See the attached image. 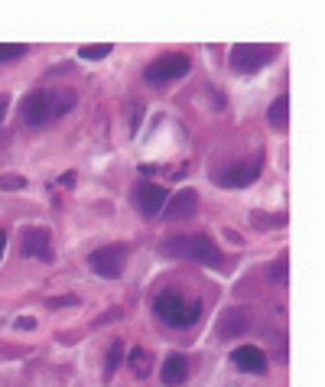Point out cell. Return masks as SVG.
Masks as SVG:
<instances>
[{"mask_svg": "<svg viewBox=\"0 0 325 387\" xmlns=\"http://www.w3.org/2000/svg\"><path fill=\"white\" fill-rule=\"evenodd\" d=\"M257 176H260V160L231 163V166H224L222 173H212V179L218 185H224V189H244V185H250Z\"/></svg>", "mask_w": 325, "mask_h": 387, "instance_id": "cell-8", "label": "cell"}, {"mask_svg": "<svg viewBox=\"0 0 325 387\" xmlns=\"http://www.w3.org/2000/svg\"><path fill=\"white\" fill-rule=\"evenodd\" d=\"M120 355H124V342H114V345H111V352H108V358H104V371H108V378H111L114 371H117Z\"/></svg>", "mask_w": 325, "mask_h": 387, "instance_id": "cell-18", "label": "cell"}, {"mask_svg": "<svg viewBox=\"0 0 325 387\" xmlns=\"http://www.w3.org/2000/svg\"><path fill=\"white\" fill-rule=\"evenodd\" d=\"M241 332H248V316L238 309H228L222 316V322H218V336L222 338H238Z\"/></svg>", "mask_w": 325, "mask_h": 387, "instance_id": "cell-13", "label": "cell"}, {"mask_svg": "<svg viewBox=\"0 0 325 387\" xmlns=\"http://www.w3.org/2000/svg\"><path fill=\"white\" fill-rule=\"evenodd\" d=\"M231 362L238 371H244V374H264L267 371V355L260 352L257 345H241L231 352Z\"/></svg>", "mask_w": 325, "mask_h": 387, "instance_id": "cell-11", "label": "cell"}, {"mask_svg": "<svg viewBox=\"0 0 325 387\" xmlns=\"http://www.w3.org/2000/svg\"><path fill=\"white\" fill-rule=\"evenodd\" d=\"M196 209H198L196 189H179V192L172 195V199H166V205H162V219L179 221V219H189V215H192Z\"/></svg>", "mask_w": 325, "mask_h": 387, "instance_id": "cell-10", "label": "cell"}, {"mask_svg": "<svg viewBox=\"0 0 325 387\" xmlns=\"http://www.w3.org/2000/svg\"><path fill=\"white\" fill-rule=\"evenodd\" d=\"M78 56H82V59H88V62H98V59H104V56H111V42H98V46H82V49H78Z\"/></svg>", "mask_w": 325, "mask_h": 387, "instance_id": "cell-16", "label": "cell"}, {"mask_svg": "<svg viewBox=\"0 0 325 387\" xmlns=\"http://www.w3.org/2000/svg\"><path fill=\"white\" fill-rule=\"evenodd\" d=\"M130 368H134L137 378H146V374L153 371V358H150V352H146V348H134V352H130Z\"/></svg>", "mask_w": 325, "mask_h": 387, "instance_id": "cell-15", "label": "cell"}, {"mask_svg": "<svg viewBox=\"0 0 325 387\" xmlns=\"http://www.w3.org/2000/svg\"><path fill=\"white\" fill-rule=\"evenodd\" d=\"M0 189H7V192H17V189H26V179L17 176V173H4V176H0Z\"/></svg>", "mask_w": 325, "mask_h": 387, "instance_id": "cell-19", "label": "cell"}, {"mask_svg": "<svg viewBox=\"0 0 325 387\" xmlns=\"http://www.w3.org/2000/svg\"><path fill=\"white\" fill-rule=\"evenodd\" d=\"M75 92L72 88H36V92L23 94L20 102V118L26 127H46L56 118H65L75 108Z\"/></svg>", "mask_w": 325, "mask_h": 387, "instance_id": "cell-1", "label": "cell"}, {"mask_svg": "<svg viewBox=\"0 0 325 387\" xmlns=\"http://www.w3.org/2000/svg\"><path fill=\"white\" fill-rule=\"evenodd\" d=\"M20 56H26V46H20V42H0V62H13Z\"/></svg>", "mask_w": 325, "mask_h": 387, "instance_id": "cell-17", "label": "cell"}, {"mask_svg": "<svg viewBox=\"0 0 325 387\" xmlns=\"http://www.w3.org/2000/svg\"><path fill=\"white\" fill-rule=\"evenodd\" d=\"M4 247H7V235L0 231V254H4Z\"/></svg>", "mask_w": 325, "mask_h": 387, "instance_id": "cell-25", "label": "cell"}, {"mask_svg": "<svg viewBox=\"0 0 325 387\" xmlns=\"http://www.w3.org/2000/svg\"><path fill=\"white\" fill-rule=\"evenodd\" d=\"M270 280H274V283H283V280H286V257H280V261L274 264V270H270Z\"/></svg>", "mask_w": 325, "mask_h": 387, "instance_id": "cell-21", "label": "cell"}, {"mask_svg": "<svg viewBox=\"0 0 325 387\" xmlns=\"http://www.w3.org/2000/svg\"><path fill=\"white\" fill-rule=\"evenodd\" d=\"M78 303V296H59V300H49V306L56 309V306H75Z\"/></svg>", "mask_w": 325, "mask_h": 387, "instance_id": "cell-22", "label": "cell"}, {"mask_svg": "<svg viewBox=\"0 0 325 387\" xmlns=\"http://www.w3.org/2000/svg\"><path fill=\"white\" fill-rule=\"evenodd\" d=\"M189 68H192V59L186 52H166V56H160V59H153L146 66L144 78L150 85H166V82H176V78H186Z\"/></svg>", "mask_w": 325, "mask_h": 387, "instance_id": "cell-4", "label": "cell"}, {"mask_svg": "<svg viewBox=\"0 0 325 387\" xmlns=\"http://www.w3.org/2000/svg\"><path fill=\"white\" fill-rule=\"evenodd\" d=\"M276 46H264V42H241L231 49V68L234 72H260L274 62Z\"/></svg>", "mask_w": 325, "mask_h": 387, "instance_id": "cell-5", "label": "cell"}, {"mask_svg": "<svg viewBox=\"0 0 325 387\" xmlns=\"http://www.w3.org/2000/svg\"><path fill=\"white\" fill-rule=\"evenodd\" d=\"M130 199H134V205L140 209V215L153 219V215L162 211L170 192H166V185H160V183H137L134 185V192H130Z\"/></svg>", "mask_w": 325, "mask_h": 387, "instance_id": "cell-7", "label": "cell"}, {"mask_svg": "<svg viewBox=\"0 0 325 387\" xmlns=\"http://www.w3.org/2000/svg\"><path fill=\"white\" fill-rule=\"evenodd\" d=\"M17 328H36V319H30V316H20Z\"/></svg>", "mask_w": 325, "mask_h": 387, "instance_id": "cell-23", "label": "cell"}, {"mask_svg": "<svg viewBox=\"0 0 325 387\" xmlns=\"http://www.w3.org/2000/svg\"><path fill=\"white\" fill-rule=\"evenodd\" d=\"M23 254L36 261H52V235L46 228H26L23 231Z\"/></svg>", "mask_w": 325, "mask_h": 387, "instance_id": "cell-9", "label": "cell"}, {"mask_svg": "<svg viewBox=\"0 0 325 387\" xmlns=\"http://www.w3.org/2000/svg\"><path fill=\"white\" fill-rule=\"evenodd\" d=\"M4 114H7V94H0V121H4Z\"/></svg>", "mask_w": 325, "mask_h": 387, "instance_id": "cell-24", "label": "cell"}, {"mask_svg": "<svg viewBox=\"0 0 325 387\" xmlns=\"http://www.w3.org/2000/svg\"><path fill=\"white\" fill-rule=\"evenodd\" d=\"M162 384H170V387H179L189 381V358L186 355H170L166 362H162Z\"/></svg>", "mask_w": 325, "mask_h": 387, "instance_id": "cell-12", "label": "cell"}, {"mask_svg": "<svg viewBox=\"0 0 325 387\" xmlns=\"http://www.w3.org/2000/svg\"><path fill=\"white\" fill-rule=\"evenodd\" d=\"M286 118H290V102H286V94H280V98L267 108V124L274 127V130H286Z\"/></svg>", "mask_w": 325, "mask_h": 387, "instance_id": "cell-14", "label": "cell"}, {"mask_svg": "<svg viewBox=\"0 0 325 387\" xmlns=\"http://www.w3.org/2000/svg\"><path fill=\"white\" fill-rule=\"evenodd\" d=\"M124 264H127V247L124 245L98 247V251H91V257H88V267L104 280H117L120 274H124Z\"/></svg>", "mask_w": 325, "mask_h": 387, "instance_id": "cell-6", "label": "cell"}, {"mask_svg": "<svg viewBox=\"0 0 325 387\" xmlns=\"http://www.w3.org/2000/svg\"><path fill=\"white\" fill-rule=\"evenodd\" d=\"M250 221H254V228H283V225H286V215H276V219H264L260 211H254V215H250Z\"/></svg>", "mask_w": 325, "mask_h": 387, "instance_id": "cell-20", "label": "cell"}, {"mask_svg": "<svg viewBox=\"0 0 325 387\" xmlns=\"http://www.w3.org/2000/svg\"><path fill=\"white\" fill-rule=\"evenodd\" d=\"M166 254L170 257H186V261H198L205 267H222V251L215 247L212 238L205 235H179L166 241Z\"/></svg>", "mask_w": 325, "mask_h": 387, "instance_id": "cell-3", "label": "cell"}, {"mask_svg": "<svg viewBox=\"0 0 325 387\" xmlns=\"http://www.w3.org/2000/svg\"><path fill=\"white\" fill-rule=\"evenodd\" d=\"M153 312L162 326L192 328L198 322V316H202V303L176 293V290H162V293H156V300H153Z\"/></svg>", "mask_w": 325, "mask_h": 387, "instance_id": "cell-2", "label": "cell"}]
</instances>
